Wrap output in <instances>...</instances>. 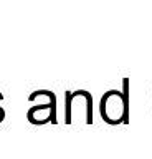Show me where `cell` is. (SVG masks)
I'll return each instance as SVG.
<instances>
[{
    "mask_svg": "<svg viewBox=\"0 0 152 159\" xmlns=\"http://www.w3.org/2000/svg\"><path fill=\"white\" fill-rule=\"evenodd\" d=\"M3 119H5V109H3L2 106H0V123H2Z\"/></svg>",
    "mask_w": 152,
    "mask_h": 159,
    "instance_id": "cell-4",
    "label": "cell"
},
{
    "mask_svg": "<svg viewBox=\"0 0 152 159\" xmlns=\"http://www.w3.org/2000/svg\"><path fill=\"white\" fill-rule=\"evenodd\" d=\"M45 94V101L37 103L27 111V119L28 123L35 124V126H41V124L53 123L56 124V94L50 91V89H43Z\"/></svg>",
    "mask_w": 152,
    "mask_h": 159,
    "instance_id": "cell-3",
    "label": "cell"
},
{
    "mask_svg": "<svg viewBox=\"0 0 152 159\" xmlns=\"http://www.w3.org/2000/svg\"><path fill=\"white\" fill-rule=\"evenodd\" d=\"M99 114L106 124L129 123V78H122V89H107L99 99Z\"/></svg>",
    "mask_w": 152,
    "mask_h": 159,
    "instance_id": "cell-1",
    "label": "cell"
},
{
    "mask_svg": "<svg viewBox=\"0 0 152 159\" xmlns=\"http://www.w3.org/2000/svg\"><path fill=\"white\" fill-rule=\"evenodd\" d=\"M80 111V118L86 124H93V94L86 89L65 91V123L71 124L73 116Z\"/></svg>",
    "mask_w": 152,
    "mask_h": 159,
    "instance_id": "cell-2",
    "label": "cell"
}]
</instances>
